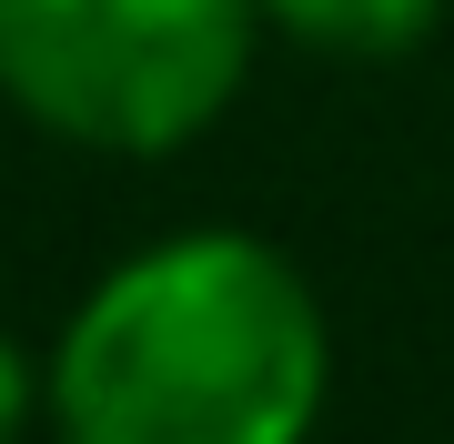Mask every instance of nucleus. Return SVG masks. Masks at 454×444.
I'll return each mask as SVG.
<instances>
[{
    "label": "nucleus",
    "instance_id": "1",
    "mask_svg": "<svg viewBox=\"0 0 454 444\" xmlns=\"http://www.w3.org/2000/svg\"><path fill=\"white\" fill-rule=\"evenodd\" d=\"M333 323L262 232L192 222L121 253L41 363L61 444H313Z\"/></svg>",
    "mask_w": 454,
    "mask_h": 444
},
{
    "label": "nucleus",
    "instance_id": "2",
    "mask_svg": "<svg viewBox=\"0 0 454 444\" xmlns=\"http://www.w3.org/2000/svg\"><path fill=\"white\" fill-rule=\"evenodd\" d=\"M262 0H0V101L82 152H182L232 112Z\"/></svg>",
    "mask_w": 454,
    "mask_h": 444
},
{
    "label": "nucleus",
    "instance_id": "4",
    "mask_svg": "<svg viewBox=\"0 0 454 444\" xmlns=\"http://www.w3.org/2000/svg\"><path fill=\"white\" fill-rule=\"evenodd\" d=\"M31 414H41V374H31L11 344H0V444H20V434H31Z\"/></svg>",
    "mask_w": 454,
    "mask_h": 444
},
{
    "label": "nucleus",
    "instance_id": "3",
    "mask_svg": "<svg viewBox=\"0 0 454 444\" xmlns=\"http://www.w3.org/2000/svg\"><path fill=\"white\" fill-rule=\"evenodd\" d=\"M262 20L333 61H394L444 20V0H262Z\"/></svg>",
    "mask_w": 454,
    "mask_h": 444
}]
</instances>
